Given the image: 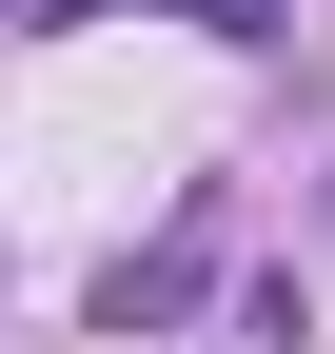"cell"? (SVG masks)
Returning <instances> with one entry per match:
<instances>
[{
  "label": "cell",
  "mask_w": 335,
  "mask_h": 354,
  "mask_svg": "<svg viewBox=\"0 0 335 354\" xmlns=\"http://www.w3.org/2000/svg\"><path fill=\"white\" fill-rule=\"evenodd\" d=\"M197 276H217V216H178L158 256H118V276H99V335H158V315H197Z\"/></svg>",
  "instance_id": "1"
},
{
  "label": "cell",
  "mask_w": 335,
  "mask_h": 354,
  "mask_svg": "<svg viewBox=\"0 0 335 354\" xmlns=\"http://www.w3.org/2000/svg\"><path fill=\"white\" fill-rule=\"evenodd\" d=\"M0 20H79V0H0Z\"/></svg>",
  "instance_id": "2"
}]
</instances>
